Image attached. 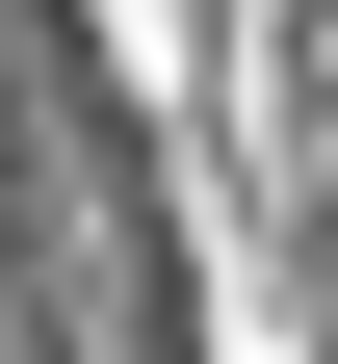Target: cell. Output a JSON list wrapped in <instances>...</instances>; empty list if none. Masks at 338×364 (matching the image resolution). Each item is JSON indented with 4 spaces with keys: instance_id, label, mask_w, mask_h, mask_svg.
Returning a JSON list of instances; mask_svg holds the SVG:
<instances>
[{
    "instance_id": "cell-1",
    "label": "cell",
    "mask_w": 338,
    "mask_h": 364,
    "mask_svg": "<svg viewBox=\"0 0 338 364\" xmlns=\"http://www.w3.org/2000/svg\"><path fill=\"white\" fill-rule=\"evenodd\" d=\"M105 26H130V53H182V0H105Z\"/></svg>"
}]
</instances>
